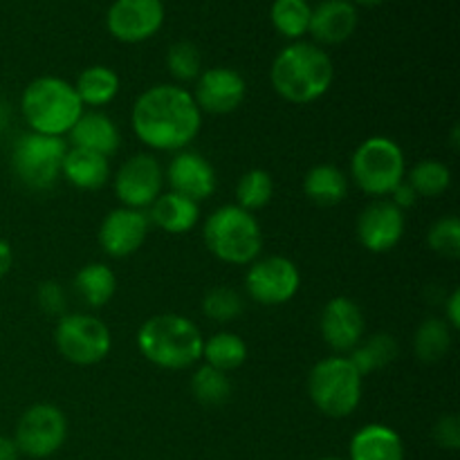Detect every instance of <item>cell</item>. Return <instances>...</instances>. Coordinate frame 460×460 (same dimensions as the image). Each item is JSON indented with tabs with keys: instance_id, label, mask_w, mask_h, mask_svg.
<instances>
[{
	"instance_id": "obj_1",
	"label": "cell",
	"mask_w": 460,
	"mask_h": 460,
	"mask_svg": "<svg viewBox=\"0 0 460 460\" xmlns=\"http://www.w3.org/2000/svg\"><path fill=\"white\" fill-rule=\"evenodd\" d=\"M130 124L144 146L178 153L198 137L202 112L187 88L160 84L135 99Z\"/></svg>"
},
{
	"instance_id": "obj_2",
	"label": "cell",
	"mask_w": 460,
	"mask_h": 460,
	"mask_svg": "<svg viewBox=\"0 0 460 460\" xmlns=\"http://www.w3.org/2000/svg\"><path fill=\"white\" fill-rule=\"evenodd\" d=\"M270 81L279 97L296 106H305L331 90L335 66L331 54L317 43L295 40L277 54L270 67Z\"/></svg>"
},
{
	"instance_id": "obj_3",
	"label": "cell",
	"mask_w": 460,
	"mask_h": 460,
	"mask_svg": "<svg viewBox=\"0 0 460 460\" xmlns=\"http://www.w3.org/2000/svg\"><path fill=\"white\" fill-rule=\"evenodd\" d=\"M202 344L200 328L182 314H155L137 331L139 353L164 371H184L200 362Z\"/></svg>"
},
{
	"instance_id": "obj_4",
	"label": "cell",
	"mask_w": 460,
	"mask_h": 460,
	"mask_svg": "<svg viewBox=\"0 0 460 460\" xmlns=\"http://www.w3.org/2000/svg\"><path fill=\"white\" fill-rule=\"evenodd\" d=\"M21 112L31 133L63 137L84 115V103L66 79L39 76L22 90Z\"/></svg>"
},
{
	"instance_id": "obj_5",
	"label": "cell",
	"mask_w": 460,
	"mask_h": 460,
	"mask_svg": "<svg viewBox=\"0 0 460 460\" xmlns=\"http://www.w3.org/2000/svg\"><path fill=\"white\" fill-rule=\"evenodd\" d=\"M202 238L211 254L229 265H250L263 250V229L254 214L223 205L207 218Z\"/></svg>"
},
{
	"instance_id": "obj_6",
	"label": "cell",
	"mask_w": 460,
	"mask_h": 460,
	"mask_svg": "<svg viewBox=\"0 0 460 460\" xmlns=\"http://www.w3.org/2000/svg\"><path fill=\"white\" fill-rule=\"evenodd\" d=\"M364 377L346 355H332L314 364L308 373V395L319 413L349 418L362 402Z\"/></svg>"
},
{
	"instance_id": "obj_7",
	"label": "cell",
	"mask_w": 460,
	"mask_h": 460,
	"mask_svg": "<svg viewBox=\"0 0 460 460\" xmlns=\"http://www.w3.org/2000/svg\"><path fill=\"white\" fill-rule=\"evenodd\" d=\"M350 175L367 196H391V191L407 175L404 151L395 139L373 135L355 148L353 157H350Z\"/></svg>"
},
{
	"instance_id": "obj_8",
	"label": "cell",
	"mask_w": 460,
	"mask_h": 460,
	"mask_svg": "<svg viewBox=\"0 0 460 460\" xmlns=\"http://www.w3.org/2000/svg\"><path fill=\"white\" fill-rule=\"evenodd\" d=\"M67 153V142L52 135L25 133L16 139L12 151L13 173L27 189L48 191L61 178L63 157Z\"/></svg>"
},
{
	"instance_id": "obj_9",
	"label": "cell",
	"mask_w": 460,
	"mask_h": 460,
	"mask_svg": "<svg viewBox=\"0 0 460 460\" xmlns=\"http://www.w3.org/2000/svg\"><path fill=\"white\" fill-rule=\"evenodd\" d=\"M54 344L61 358L76 367H94L103 362L112 349V335L102 319L85 313L58 317L54 328Z\"/></svg>"
},
{
	"instance_id": "obj_10",
	"label": "cell",
	"mask_w": 460,
	"mask_h": 460,
	"mask_svg": "<svg viewBox=\"0 0 460 460\" xmlns=\"http://www.w3.org/2000/svg\"><path fill=\"white\" fill-rule=\"evenodd\" d=\"M67 438V418L57 404L39 402L25 409L16 425L18 452L30 458H48L63 447Z\"/></svg>"
},
{
	"instance_id": "obj_11",
	"label": "cell",
	"mask_w": 460,
	"mask_h": 460,
	"mask_svg": "<svg viewBox=\"0 0 460 460\" xmlns=\"http://www.w3.org/2000/svg\"><path fill=\"white\" fill-rule=\"evenodd\" d=\"M301 288L299 268L286 256H263L250 263L245 290L261 305H283L296 296Z\"/></svg>"
},
{
	"instance_id": "obj_12",
	"label": "cell",
	"mask_w": 460,
	"mask_h": 460,
	"mask_svg": "<svg viewBox=\"0 0 460 460\" xmlns=\"http://www.w3.org/2000/svg\"><path fill=\"white\" fill-rule=\"evenodd\" d=\"M162 184H164V171H162L160 162L148 153H137V155L128 157L112 180L115 196L121 207L142 211L160 198Z\"/></svg>"
},
{
	"instance_id": "obj_13",
	"label": "cell",
	"mask_w": 460,
	"mask_h": 460,
	"mask_svg": "<svg viewBox=\"0 0 460 460\" xmlns=\"http://www.w3.org/2000/svg\"><path fill=\"white\" fill-rule=\"evenodd\" d=\"M164 18L162 0H115L108 7L106 27L121 43H144L162 30Z\"/></svg>"
},
{
	"instance_id": "obj_14",
	"label": "cell",
	"mask_w": 460,
	"mask_h": 460,
	"mask_svg": "<svg viewBox=\"0 0 460 460\" xmlns=\"http://www.w3.org/2000/svg\"><path fill=\"white\" fill-rule=\"evenodd\" d=\"M404 211H400L386 198H376L371 205L362 209L358 216V241L364 250L373 254H385V252L395 250L404 236Z\"/></svg>"
},
{
	"instance_id": "obj_15",
	"label": "cell",
	"mask_w": 460,
	"mask_h": 460,
	"mask_svg": "<svg viewBox=\"0 0 460 460\" xmlns=\"http://www.w3.org/2000/svg\"><path fill=\"white\" fill-rule=\"evenodd\" d=\"M247 84L243 75L232 67H209L196 79L193 102L200 112L209 115H229L245 102Z\"/></svg>"
},
{
	"instance_id": "obj_16",
	"label": "cell",
	"mask_w": 460,
	"mask_h": 460,
	"mask_svg": "<svg viewBox=\"0 0 460 460\" xmlns=\"http://www.w3.org/2000/svg\"><path fill=\"white\" fill-rule=\"evenodd\" d=\"M148 229H151V220H148L146 211L117 207V209L108 211L106 218L102 220L99 245L112 259H126L144 245Z\"/></svg>"
},
{
	"instance_id": "obj_17",
	"label": "cell",
	"mask_w": 460,
	"mask_h": 460,
	"mask_svg": "<svg viewBox=\"0 0 460 460\" xmlns=\"http://www.w3.org/2000/svg\"><path fill=\"white\" fill-rule=\"evenodd\" d=\"M367 322L358 301L350 296H335L328 301L319 317V332L335 353H350L362 341Z\"/></svg>"
},
{
	"instance_id": "obj_18",
	"label": "cell",
	"mask_w": 460,
	"mask_h": 460,
	"mask_svg": "<svg viewBox=\"0 0 460 460\" xmlns=\"http://www.w3.org/2000/svg\"><path fill=\"white\" fill-rule=\"evenodd\" d=\"M164 178L171 184V191L191 198L198 205L209 196H214L216 184H218V178H216V171L209 164V160L198 151H189V148L175 153L173 160L166 166Z\"/></svg>"
},
{
	"instance_id": "obj_19",
	"label": "cell",
	"mask_w": 460,
	"mask_h": 460,
	"mask_svg": "<svg viewBox=\"0 0 460 460\" xmlns=\"http://www.w3.org/2000/svg\"><path fill=\"white\" fill-rule=\"evenodd\" d=\"M359 22L358 7L350 0H319L310 13L308 34L314 43L341 45L355 34Z\"/></svg>"
},
{
	"instance_id": "obj_20",
	"label": "cell",
	"mask_w": 460,
	"mask_h": 460,
	"mask_svg": "<svg viewBox=\"0 0 460 460\" xmlns=\"http://www.w3.org/2000/svg\"><path fill=\"white\" fill-rule=\"evenodd\" d=\"M70 146L85 148V151L99 153L103 157L115 155L117 148L121 146V135L115 121L99 111H84V115L76 119L70 133Z\"/></svg>"
},
{
	"instance_id": "obj_21",
	"label": "cell",
	"mask_w": 460,
	"mask_h": 460,
	"mask_svg": "<svg viewBox=\"0 0 460 460\" xmlns=\"http://www.w3.org/2000/svg\"><path fill=\"white\" fill-rule=\"evenodd\" d=\"M61 175L81 191H97L111 180V164H108V157L99 153L67 146Z\"/></svg>"
},
{
	"instance_id": "obj_22",
	"label": "cell",
	"mask_w": 460,
	"mask_h": 460,
	"mask_svg": "<svg viewBox=\"0 0 460 460\" xmlns=\"http://www.w3.org/2000/svg\"><path fill=\"white\" fill-rule=\"evenodd\" d=\"M349 454L350 460H404V443L395 429L373 422L350 438Z\"/></svg>"
},
{
	"instance_id": "obj_23",
	"label": "cell",
	"mask_w": 460,
	"mask_h": 460,
	"mask_svg": "<svg viewBox=\"0 0 460 460\" xmlns=\"http://www.w3.org/2000/svg\"><path fill=\"white\" fill-rule=\"evenodd\" d=\"M148 209H151L148 220L166 234L191 232L200 218V205L175 191L160 193V198Z\"/></svg>"
},
{
	"instance_id": "obj_24",
	"label": "cell",
	"mask_w": 460,
	"mask_h": 460,
	"mask_svg": "<svg viewBox=\"0 0 460 460\" xmlns=\"http://www.w3.org/2000/svg\"><path fill=\"white\" fill-rule=\"evenodd\" d=\"M304 193L319 207H335L349 196V178L335 164H317L305 173Z\"/></svg>"
},
{
	"instance_id": "obj_25",
	"label": "cell",
	"mask_w": 460,
	"mask_h": 460,
	"mask_svg": "<svg viewBox=\"0 0 460 460\" xmlns=\"http://www.w3.org/2000/svg\"><path fill=\"white\" fill-rule=\"evenodd\" d=\"M75 90L84 106H108L119 94V76L108 66H90L76 76Z\"/></svg>"
},
{
	"instance_id": "obj_26",
	"label": "cell",
	"mask_w": 460,
	"mask_h": 460,
	"mask_svg": "<svg viewBox=\"0 0 460 460\" xmlns=\"http://www.w3.org/2000/svg\"><path fill=\"white\" fill-rule=\"evenodd\" d=\"M75 292L90 308H103L117 292V277L108 265L88 263L76 272Z\"/></svg>"
},
{
	"instance_id": "obj_27",
	"label": "cell",
	"mask_w": 460,
	"mask_h": 460,
	"mask_svg": "<svg viewBox=\"0 0 460 460\" xmlns=\"http://www.w3.org/2000/svg\"><path fill=\"white\" fill-rule=\"evenodd\" d=\"M400 349L398 341L394 335H386V332H377V335L362 337L358 346L350 350L349 359L353 362V367L358 368L359 376H368L373 371H380V368L389 367L395 362Z\"/></svg>"
},
{
	"instance_id": "obj_28",
	"label": "cell",
	"mask_w": 460,
	"mask_h": 460,
	"mask_svg": "<svg viewBox=\"0 0 460 460\" xmlns=\"http://www.w3.org/2000/svg\"><path fill=\"white\" fill-rule=\"evenodd\" d=\"M202 359L207 367L218 368V371L229 373L236 371L247 359V344L236 332H216L202 344Z\"/></svg>"
},
{
	"instance_id": "obj_29",
	"label": "cell",
	"mask_w": 460,
	"mask_h": 460,
	"mask_svg": "<svg viewBox=\"0 0 460 460\" xmlns=\"http://www.w3.org/2000/svg\"><path fill=\"white\" fill-rule=\"evenodd\" d=\"M454 331L447 326L445 319L429 317L418 326L416 335H413V350L420 362L434 364L440 362L445 355L452 349Z\"/></svg>"
},
{
	"instance_id": "obj_30",
	"label": "cell",
	"mask_w": 460,
	"mask_h": 460,
	"mask_svg": "<svg viewBox=\"0 0 460 460\" xmlns=\"http://www.w3.org/2000/svg\"><path fill=\"white\" fill-rule=\"evenodd\" d=\"M310 13H313V4L308 0H274L270 7V21L283 39H290L295 43L308 34Z\"/></svg>"
},
{
	"instance_id": "obj_31",
	"label": "cell",
	"mask_w": 460,
	"mask_h": 460,
	"mask_svg": "<svg viewBox=\"0 0 460 460\" xmlns=\"http://www.w3.org/2000/svg\"><path fill=\"white\" fill-rule=\"evenodd\" d=\"M418 198H438L452 184V171L438 160H420L411 166L409 175H404Z\"/></svg>"
},
{
	"instance_id": "obj_32",
	"label": "cell",
	"mask_w": 460,
	"mask_h": 460,
	"mask_svg": "<svg viewBox=\"0 0 460 460\" xmlns=\"http://www.w3.org/2000/svg\"><path fill=\"white\" fill-rule=\"evenodd\" d=\"M191 394L205 407H220L232 395V380L227 373L202 364L191 376Z\"/></svg>"
},
{
	"instance_id": "obj_33",
	"label": "cell",
	"mask_w": 460,
	"mask_h": 460,
	"mask_svg": "<svg viewBox=\"0 0 460 460\" xmlns=\"http://www.w3.org/2000/svg\"><path fill=\"white\" fill-rule=\"evenodd\" d=\"M274 196V180L268 171L263 169H252L247 173L241 175L236 184V205L241 209L254 211L263 209L270 205Z\"/></svg>"
},
{
	"instance_id": "obj_34",
	"label": "cell",
	"mask_w": 460,
	"mask_h": 460,
	"mask_svg": "<svg viewBox=\"0 0 460 460\" xmlns=\"http://www.w3.org/2000/svg\"><path fill=\"white\" fill-rule=\"evenodd\" d=\"M245 310V301L234 288L216 286L202 299V314L216 323H229Z\"/></svg>"
},
{
	"instance_id": "obj_35",
	"label": "cell",
	"mask_w": 460,
	"mask_h": 460,
	"mask_svg": "<svg viewBox=\"0 0 460 460\" xmlns=\"http://www.w3.org/2000/svg\"><path fill=\"white\" fill-rule=\"evenodd\" d=\"M166 70L175 81H196L202 72V54L191 40H178L166 52Z\"/></svg>"
},
{
	"instance_id": "obj_36",
	"label": "cell",
	"mask_w": 460,
	"mask_h": 460,
	"mask_svg": "<svg viewBox=\"0 0 460 460\" xmlns=\"http://www.w3.org/2000/svg\"><path fill=\"white\" fill-rule=\"evenodd\" d=\"M427 243L431 250L443 259H458L460 256V220L456 216H445L436 220L427 234Z\"/></svg>"
},
{
	"instance_id": "obj_37",
	"label": "cell",
	"mask_w": 460,
	"mask_h": 460,
	"mask_svg": "<svg viewBox=\"0 0 460 460\" xmlns=\"http://www.w3.org/2000/svg\"><path fill=\"white\" fill-rule=\"evenodd\" d=\"M36 301H39V308L45 314H58L63 317L66 314V292L58 281H43L36 292Z\"/></svg>"
},
{
	"instance_id": "obj_38",
	"label": "cell",
	"mask_w": 460,
	"mask_h": 460,
	"mask_svg": "<svg viewBox=\"0 0 460 460\" xmlns=\"http://www.w3.org/2000/svg\"><path fill=\"white\" fill-rule=\"evenodd\" d=\"M434 440L438 447L454 449L460 447V420L458 416H443L434 427Z\"/></svg>"
},
{
	"instance_id": "obj_39",
	"label": "cell",
	"mask_w": 460,
	"mask_h": 460,
	"mask_svg": "<svg viewBox=\"0 0 460 460\" xmlns=\"http://www.w3.org/2000/svg\"><path fill=\"white\" fill-rule=\"evenodd\" d=\"M391 202H394L400 211H407L418 202V193L413 191L411 184H409L407 180H402V182L391 191Z\"/></svg>"
},
{
	"instance_id": "obj_40",
	"label": "cell",
	"mask_w": 460,
	"mask_h": 460,
	"mask_svg": "<svg viewBox=\"0 0 460 460\" xmlns=\"http://www.w3.org/2000/svg\"><path fill=\"white\" fill-rule=\"evenodd\" d=\"M445 322L452 331H458L460 328V290H452L449 299L445 301Z\"/></svg>"
},
{
	"instance_id": "obj_41",
	"label": "cell",
	"mask_w": 460,
	"mask_h": 460,
	"mask_svg": "<svg viewBox=\"0 0 460 460\" xmlns=\"http://www.w3.org/2000/svg\"><path fill=\"white\" fill-rule=\"evenodd\" d=\"M12 265H13L12 245H9V243L0 236V279L7 277L9 270H12Z\"/></svg>"
},
{
	"instance_id": "obj_42",
	"label": "cell",
	"mask_w": 460,
	"mask_h": 460,
	"mask_svg": "<svg viewBox=\"0 0 460 460\" xmlns=\"http://www.w3.org/2000/svg\"><path fill=\"white\" fill-rule=\"evenodd\" d=\"M21 452H18L16 443L9 436H0V460H18Z\"/></svg>"
},
{
	"instance_id": "obj_43",
	"label": "cell",
	"mask_w": 460,
	"mask_h": 460,
	"mask_svg": "<svg viewBox=\"0 0 460 460\" xmlns=\"http://www.w3.org/2000/svg\"><path fill=\"white\" fill-rule=\"evenodd\" d=\"M355 7H377V4L386 3V0H350Z\"/></svg>"
},
{
	"instance_id": "obj_44",
	"label": "cell",
	"mask_w": 460,
	"mask_h": 460,
	"mask_svg": "<svg viewBox=\"0 0 460 460\" xmlns=\"http://www.w3.org/2000/svg\"><path fill=\"white\" fill-rule=\"evenodd\" d=\"M319 460H341V458H319Z\"/></svg>"
},
{
	"instance_id": "obj_45",
	"label": "cell",
	"mask_w": 460,
	"mask_h": 460,
	"mask_svg": "<svg viewBox=\"0 0 460 460\" xmlns=\"http://www.w3.org/2000/svg\"><path fill=\"white\" fill-rule=\"evenodd\" d=\"M308 3H310V0H308Z\"/></svg>"
}]
</instances>
